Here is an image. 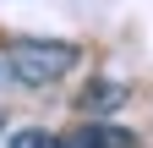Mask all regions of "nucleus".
Masks as SVG:
<instances>
[{"instance_id": "obj_1", "label": "nucleus", "mask_w": 153, "mask_h": 148, "mask_svg": "<svg viewBox=\"0 0 153 148\" xmlns=\"http://www.w3.org/2000/svg\"><path fill=\"white\" fill-rule=\"evenodd\" d=\"M82 61V49L66 39H11L6 44V77L22 88H49Z\"/></svg>"}, {"instance_id": "obj_3", "label": "nucleus", "mask_w": 153, "mask_h": 148, "mask_svg": "<svg viewBox=\"0 0 153 148\" xmlns=\"http://www.w3.org/2000/svg\"><path fill=\"white\" fill-rule=\"evenodd\" d=\"M126 104V88L120 82H93L82 99H76V110H82V115H109V110H120Z\"/></svg>"}, {"instance_id": "obj_4", "label": "nucleus", "mask_w": 153, "mask_h": 148, "mask_svg": "<svg viewBox=\"0 0 153 148\" xmlns=\"http://www.w3.org/2000/svg\"><path fill=\"white\" fill-rule=\"evenodd\" d=\"M11 148H66V143L44 126H22V132H11Z\"/></svg>"}, {"instance_id": "obj_2", "label": "nucleus", "mask_w": 153, "mask_h": 148, "mask_svg": "<svg viewBox=\"0 0 153 148\" xmlns=\"http://www.w3.org/2000/svg\"><path fill=\"white\" fill-rule=\"evenodd\" d=\"M66 148H137V137L126 132V126H115V121H104V115H88L82 126H76L71 137H60Z\"/></svg>"}, {"instance_id": "obj_5", "label": "nucleus", "mask_w": 153, "mask_h": 148, "mask_svg": "<svg viewBox=\"0 0 153 148\" xmlns=\"http://www.w3.org/2000/svg\"><path fill=\"white\" fill-rule=\"evenodd\" d=\"M0 82H6V55H0Z\"/></svg>"}]
</instances>
